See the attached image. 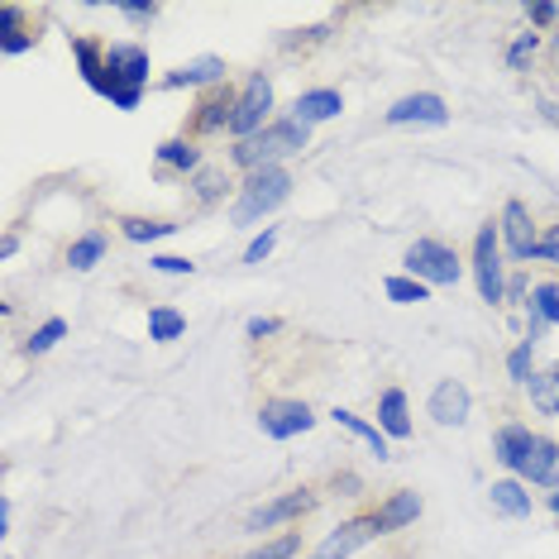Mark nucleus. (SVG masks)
I'll use <instances>...</instances> for the list:
<instances>
[{
  "label": "nucleus",
  "instance_id": "nucleus-30",
  "mask_svg": "<svg viewBox=\"0 0 559 559\" xmlns=\"http://www.w3.org/2000/svg\"><path fill=\"white\" fill-rule=\"evenodd\" d=\"M383 292L392 301H397V307H416V301H426L430 297V287L421 283V277H412V273H397V277H388L383 283Z\"/></svg>",
  "mask_w": 559,
  "mask_h": 559
},
{
  "label": "nucleus",
  "instance_id": "nucleus-22",
  "mask_svg": "<svg viewBox=\"0 0 559 559\" xmlns=\"http://www.w3.org/2000/svg\"><path fill=\"white\" fill-rule=\"evenodd\" d=\"M20 20H24L20 5H0V53L5 58L24 53V48H34V39H39V34H29Z\"/></svg>",
  "mask_w": 559,
  "mask_h": 559
},
{
  "label": "nucleus",
  "instance_id": "nucleus-37",
  "mask_svg": "<svg viewBox=\"0 0 559 559\" xmlns=\"http://www.w3.org/2000/svg\"><path fill=\"white\" fill-rule=\"evenodd\" d=\"M148 263H154L158 273H173V277H182V273L192 277V273H197V263H192V259H177V253H154Z\"/></svg>",
  "mask_w": 559,
  "mask_h": 559
},
{
  "label": "nucleus",
  "instance_id": "nucleus-31",
  "mask_svg": "<svg viewBox=\"0 0 559 559\" xmlns=\"http://www.w3.org/2000/svg\"><path fill=\"white\" fill-rule=\"evenodd\" d=\"M531 316H540L545 325H559V287L555 283L531 287Z\"/></svg>",
  "mask_w": 559,
  "mask_h": 559
},
{
  "label": "nucleus",
  "instance_id": "nucleus-33",
  "mask_svg": "<svg viewBox=\"0 0 559 559\" xmlns=\"http://www.w3.org/2000/svg\"><path fill=\"white\" fill-rule=\"evenodd\" d=\"M531 354H536V345H531V340H521V345L507 354V373H512V383H521V388H526L531 373H536V368H531Z\"/></svg>",
  "mask_w": 559,
  "mask_h": 559
},
{
  "label": "nucleus",
  "instance_id": "nucleus-6",
  "mask_svg": "<svg viewBox=\"0 0 559 559\" xmlns=\"http://www.w3.org/2000/svg\"><path fill=\"white\" fill-rule=\"evenodd\" d=\"M269 110H273V82L269 78H249V86L239 92V106H235V120H230V134L235 144H245L259 130H269Z\"/></svg>",
  "mask_w": 559,
  "mask_h": 559
},
{
  "label": "nucleus",
  "instance_id": "nucleus-25",
  "mask_svg": "<svg viewBox=\"0 0 559 559\" xmlns=\"http://www.w3.org/2000/svg\"><path fill=\"white\" fill-rule=\"evenodd\" d=\"M72 58H78L86 86L96 92L100 78H106V44H96V39H72Z\"/></svg>",
  "mask_w": 559,
  "mask_h": 559
},
{
  "label": "nucleus",
  "instance_id": "nucleus-35",
  "mask_svg": "<svg viewBox=\"0 0 559 559\" xmlns=\"http://www.w3.org/2000/svg\"><path fill=\"white\" fill-rule=\"evenodd\" d=\"M536 48H540V34H536V29L521 34V39L507 48V68H512V72H526V62L536 58Z\"/></svg>",
  "mask_w": 559,
  "mask_h": 559
},
{
  "label": "nucleus",
  "instance_id": "nucleus-7",
  "mask_svg": "<svg viewBox=\"0 0 559 559\" xmlns=\"http://www.w3.org/2000/svg\"><path fill=\"white\" fill-rule=\"evenodd\" d=\"M311 426H316V416H311L307 402L273 397V402L259 406V430L269 440H292V436H301V430H311Z\"/></svg>",
  "mask_w": 559,
  "mask_h": 559
},
{
  "label": "nucleus",
  "instance_id": "nucleus-16",
  "mask_svg": "<svg viewBox=\"0 0 559 559\" xmlns=\"http://www.w3.org/2000/svg\"><path fill=\"white\" fill-rule=\"evenodd\" d=\"M416 516H421V492H412V488L392 492V498H388V502L373 512V521H378V536H392V531L412 526Z\"/></svg>",
  "mask_w": 559,
  "mask_h": 559
},
{
  "label": "nucleus",
  "instance_id": "nucleus-24",
  "mask_svg": "<svg viewBox=\"0 0 559 559\" xmlns=\"http://www.w3.org/2000/svg\"><path fill=\"white\" fill-rule=\"evenodd\" d=\"M335 426H345L349 436H359V440L368 444V450L378 454V460H392V444H388V436H383V430H378V426H368L364 416H354V412H340V406H335Z\"/></svg>",
  "mask_w": 559,
  "mask_h": 559
},
{
  "label": "nucleus",
  "instance_id": "nucleus-1",
  "mask_svg": "<svg viewBox=\"0 0 559 559\" xmlns=\"http://www.w3.org/2000/svg\"><path fill=\"white\" fill-rule=\"evenodd\" d=\"M311 130L301 120H273L269 130H259L253 139H245V144L230 148V163L245 173H259V168H283V158L301 154L307 148Z\"/></svg>",
  "mask_w": 559,
  "mask_h": 559
},
{
  "label": "nucleus",
  "instance_id": "nucleus-11",
  "mask_svg": "<svg viewBox=\"0 0 559 559\" xmlns=\"http://www.w3.org/2000/svg\"><path fill=\"white\" fill-rule=\"evenodd\" d=\"M235 106H239V96L230 92V86H211V92L197 100L192 134H215V130H230V120H235Z\"/></svg>",
  "mask_w": 559,
  "mask_h": 559
},
{
  "label": "nucleus",
  "instance_id": "nucleus-44",
  "mask_svg": "<svg viewBox=\"0 0 559 559\" xmlns=\"http://www.w3.org/2000/svg\"><path fill=\"white\" fill-rule=\"evenodd\" d=\"M555 368H559V364H555Z\"/></svg>",
  "mask_w": 559,
  "mask_h": 559
},
{
  "label": "nucleus",
  "instance_id": "nucleus-20",
  "mask_svg": "<svg viewBox=\"0 0 559 559\" xmlns=\"http://www.w3.org/2000/svg\"><path fill=\"white\" fill-rule=\"evenodd\" d=\"M158 173H201V148L192 139H168V144H158Z\"/></svg>",
  "mask_w": 559,
  "mask_h": 559
},
{
  "label": "nucleus",
  "instance_id": "nucleus-38",
  "mask_svg": "<svg viewBox=\"0 0 559 559\" xmlns=\"http://www.w3.org/2000/svg\"><path fill=\"white\" fill-rule=\"evenodd\" d=\"M273 245H277V230L269 225V230H263L259 239H249V249H245V263H263L273 253Z\"/></svg>",
  "mask_w": 559,
  "mask_h": 559
},
{
  "label": "nucleus",
  "instance_id": "nucleus-17",
  "mask_svg": "<svg viewBox=\"0 0 559 559\" xmlns=\"http://www.w3.org/2000/svg\"><path fill=\"white\" fill-rule=\"evenodd\" d=\"M163 86H225V58H197V62H182V68H173Z\"/></svg>",
  "mask_w": 559,
  "mask_h": 559
},
{
  "label": "nucleus",
  "instance_id": "nucleus-15",
  "mask_svg": "<svg viewBox=\"0 0 559 559\" xmlns=\"http://www.w3.org/2000/svg\"><path fill=\"white\" fill-rule=\"evenodd\" d=\"M340 110H345V96L330 92V86H316V92H301L297 100H292V120H301L307 130L321 124V120H335Z\"/></svg>",
  "mask_w": 559,
  "mask_h": 559
},
{
  "label": "nucleus",
  "instance_id": "nucleus-18",
  "mask_svg": "<svg viewBox=\"0 0 559 559\" xmlns=\"http://www.w3.org/2000/svg\"><path fill=\"white\" fill-rule=\"evenodd\" d=\"M378 430H383L388 440L412 436V412H406V392L402 388H388L383 397H378Z\"/></svg>",
  "mask_w": 559,
  "mask_h": 559
},
{
  "label": "nucleus",
  "instance_id": "nucleus-29",
  "mask_svg": "<svg viewBox=\"0 0 559 559\" xmlns=\"http://www.w3.org/2000/svg\"><path fill=\"white\" fill-rule=\"evenodd\" d=\"M100 253H106V235L92 230V235H82L78 245L68 249V263H72V269H78V273H92L96 263H100Z\"/></svg>",
  "mask_w": 559,
  "mask_h": 559
},
{
  "label": "nucleus",
  "instance_id": "nucleus-40",
  "mask_svg": "<svg viewBox=\"0 0 559 559\" xmlns=\"http://www.w3.org/2000/svg\"><path fill=\"white\" fill-rule=\"evenodd\" d=\"M245 330H249V340H263V335H277V321H273V316H253Z\"/></svg>",
  "mask_w": 559,
  "mask_h": 559
},
{
  "label": "nucleus",
  "instance_id": "nucleus-42",
  "mask_svg": "<svg viewBox=\"0 0 559 559\" xmlns=\"http://www.w3.org/2000/svg\"><path fill=\"white\" fill-rule=\"evenodd\" d=\"M335 492H345V498H354V492H359V478H354V474H340V478H335Z\"/></svg>",
  "mask_w": 559,
  "mask_h": 559
},
{
  "label": "nucleus",
  "instance_id": "nucleus-34",
  "mask_svg": "<svg viewBox=\"0 0 559 559\" xmlns=\"http://www.w3.org/2000/svg\"><path fill=\"white\" fill-rule=\"evenodd\" d=\"M301 550V536L297 531H287V536H277V540H269V545H259L253 555H245V559H292Z\"/></svg>",
  "mask_w": 559,
  "mask_h": 559
},
{
  "label": "nucleus",
  "instance_id": "nucleus-5",
  "mask_svg": "<svg viewBox=\"0 0 559 559\" xmlns=\"http://www.w3.org/2000/svg\"><path fill=\"white\" fill-rule=\"evenodd\" d=\"M474 283H478V297L488 307L507 301V277H502V235L498 225H483L474 235Z\"/></svg>",
  "mask_w": 559,
  "mask_h": 559
},
{
  "label": "nucleus",
  "instance_id": "nucleus-13",
  "mask_svg": "<svg viewBox=\"0 0 559 559\" xmlns=\"http://www.w3.org/2000/svg\"><path fill=\"white\" fill-rule=\"evenodd\" d=\"M426 412L436 426H464L468 421V388L460 378H444V383H436V392H430Z\"/></svg>",
  "mask_w": 559,
  "mask_h": 559
},
{
  "label": "nucleus",
  "instance_id": "nucleus-41",
  "mask_svg": "<svg viewBox=\"0 0 559 559\" xmlns=\"http://www.w3.org/2000/svg\"><path fill=\"white\" fill-rule=\"evenodd\" d=\"M526 15H531V24H555V20H559V5H550V0H540V5H531Z\"/></svg>",
  "mask_w": 559,
  "mask_h": 559
},
{
  "label": "nucleus",
  "instance_id": "nucleus-27",
  "mask_svg": "<svg viewBox=\"0 0 559 559\" xmlns=\"http://www.w3.org/2000/svg\"><path fill=\"white\" fill-rule=\"evenodd\" d=\"M120 230H124V239H134V245H154V239L177 235V225L173 221H139V215H124Z\"/></svg>",
  "mask_w": 559,
  "mask_h": 559
},
{
  "label": "nucleus",
  "instance_id": "nucleus-39",
  "mask_svg": "<svg viewBox=\"0 0 559 559\" xmlns=\"http://www.w3.org/2000/svg\"><path fill=\"white\" fill-rule=\"evenodd\" d=\"M536 259H545V263H559V225H555V230H550V235H545L540 245H536Z\"/></svg>",
  "mask_w": 559,
  "mask_h": 559
},
{
  "label": "nucleus",
  "instance_id": "nucleus-9",
  "mask_svg": "<svg viewBox=\"0 0 559 559\" xmlns=\"http://www.w3.org/2000/svg\"><path fill=\"white\" fill-rule=\"evenodd\" d=\"M316 507V492L311 488H297V492H283V498H273V502H263L259 512H249L245 521V531H253V536H263V531H273V526H287V521H297V516H307Z\"/></svg>",
  "mask_w": 559,
  "mask_h": 559
},
{
  "label": "nucleus",
  "instance_id": "nucleus-32",
  "mask_svg": "<svg viewBox=\"0 0 559 559\" xmlns=\"http://www.w3.org/2000/svg\"><path fill=\"white\" fill-rule=\"evenodd\" d=\"M62 335H68V321H58V316H53V321H44V325L34 330L29 340H24V354H48V349H53Z\"/></svg>",
  "mask_w": 559,
  "mask_h": 559
},
{
  "label": "nucleus",
  "instance_id": "nucleus-2",
  "mask_svg": "<svg viewBox=\"0 0 559 559\" xmlns=\"http://www.w3.org/2000/svg\"><path fill=\"white\" fill-rule=\"evenodd\" d=\"M148 86V48L139 44H106V78L96 92L120 110H139Z\"/></svg>",
  "mask_w": 559,
  "mask_h": 559
},
{
  "label": "nucleus",
  "instance_id": "nucleus-43",
  "mask_svg": "<svg viewBox=\"0 0 559 559\" xmlns=\"http://www.w3.org/2000/svg\"><path fill=\"white\" fill-rule=\"evenodd\" d=\"M550 507H555V516H559V488L550 492Z\"/></svg>",
  "mask_w": 559,
  "mask_h": 559
},
{
  "label": "nucleus",
  "instance_id": "nucleus-10",
  "mask_svg": "<svg viewBox=\"0 0 559 559\" xmlns=\"http://www.w3.org/2000/svg\"><path fill=\"white\" fill-rule=\"evenodd\" d=\"M378 536V521L373 516H354V521H340L330 536L316 545V550L307 555V559H349L354 550H364L368 540Z\"/></svg>",
  "mask_w": 559,
  "mask_h": 559
},
{
  "label": "nucleus",
  "instance_id": "nucleus-36",
  "mask_svg": "<svg viewBox=\"0 0 559 559\" xmlns=\"http://www.w3.org/2000/svg\"><path fill=\"white\" fill-rule=\"evenodd\" d=\"M120 15L124 20H134V24H154L158 20V5H154V0H148V5H144V0H120Z\"/></svg>",
  "mask_w": 559,
  "mask_h": 559
},
{
  "label": "nucleus",
  "instance_id": "nucleus-3",
  "mask_svg": "<svg viewBox=\"0 0 559 559\" xmlns=\"http://www.w3.org/2000/svg\"><path fill=\"white\" fill-rule=\"evenodd\" d=\"M287 197H292V173L287 168H259V173H249L245 182H239L230 221L235 225H253V221H263L269 211L283 206Z\"/></svg>",
  "mask_w": 559,
  "mask_h": 559
},
{
  "label": "nucleus",
  "instance_id": "nucleus-4",
  "mask_svg": "<svg viewBox=\"0 0 559 559\" xmlns=\"http://www.w3.org/2000/svg\"><path fill=\"white\" fill-rule=\"evenodd\" d=\"M402 263H406V273L421 277L426 287H454L460 283V273H464L460 253H454L450 245H440V239H416V245L406 249Z\"/></svg>",
  "mask_w": 559,
  "mask_h": 559
},
{
  "label": "nucleus",
  "instance_id": "nucleus-12",
  "mask_svg": "<svg viewBox=\"0 0 559 559\" xmlns=\"http://www.w3.org/2000/svg\"><path fill=\"white\" fill-rule=\"evenodd\" d=\"M388 124H444L450 120V110H444V100L436 92H416V96H402L388 106Z\"/></svg>",
  "mask_w": 559,
  "mask_h": 559
},
{
  "label": "nucleus",
  "instance_id": "nucleus-28",
  "mask_svg": "<svg viewBox=\"0 0 559 559\" xmlns=\"http://www.w3.org/2000/svg\"><path fill=\"white\" fill-rule=\"evenodd\" d=\"M187 330V316L173 311V307H154L148 311V340H158V345H168V340H177Z\"/></svg>",
  "mask_w": 559,
  "mask_h": 559
},
{
  "label": "nucleus",
  "instance_id": "nucleus-19",
  "mask_svg": "<svg viewBox=\"0 0 559 559\" xmlns=\"http://www.w3.org/2000/svg\"><path fill=\"white\" fill-rule=\"evenodd\" d=\"M488 502L498 507L502 516H531V507H536V502H531V492H526V483H521V478H498V483L488 488Z\"/></svg>",
  "mask_w": 559,
  "mask_h": 559
},
{
  "label": "nucleus",
  "instance_id": "nucleus-14",
  "mask_svg": "<svg viewBox=\"0 0 559 559\" xmlns=\"http://www.w3.org/2000/svg\"><path fill=\"white\" fill-rule=\"evenodd\" d=\"M516 478L536 483V488H555L559 483V444L550 436H531V450H526V460H521Z\"/></svg>",
  "mask_w": 559,
  "mask_h": 559
},
{
  "label": "nucleus",
  "instance_id": "nucleus-21",
  "mask_svg": "<svg viewBox=\"0 0 559 559\" xmlns=\"http://www.w3.org/2000/svg\"><path fill=\"white\" fill-rule=\"evenodd\" d=\"M526 450H531V430L526 426H502L498 436H492V454H498V464L512 468V474H521Z\"/></svg>",
  "mask_w": 559,
  "mask_h": 559
},
{
  "label": "nucleus",
  "instance_id": "nucleus-26",
  "mask_svg": "<svg viewBox=\"0 0 559 559\" xmlns=\"http://www.w3.org/2000/svg\"><path fill=\"white\" fill-rule=\"evenodd\" d=\"M230 173H225V168H201L197 177H192V192H197V201H201V206H215V201H221L225 192H230Z\"/></svg>",
  "mask_w": 559,
  "mask_h": 559
},
{
  "label": "nucleus",
  "instance_id": "nucleus-8",
  "mask_svg": "<svg viewBox=\"0 0 559 559\" xmlns=\"http://www.w3.org/2000/svg\"><path fill=\"white\" fill-rule=\"evenodd\" d=\"M498 235H502V245L512 259H536V245H540V235H536V215H531L521 201H507L502 206V221H498Z\"/></svg>",
  "mask_w": 559,
  "mask_h": 559
},
{
  "label": "nucleus",
  "instance_id": "nucleus-23",
  "mask_svg": "<svg viewBox=\"0 0 559 559\" xmlns=\"http://www.w3.org/2000/svg\"><path fill=\"white\" fill-rule=\"evenodd\" d=\"M531 406H536L540 416H559V368H545V373H531Z\"/></svg>",
  "mask_w": 559,
  "mask_h": 559
}]
</instances>
